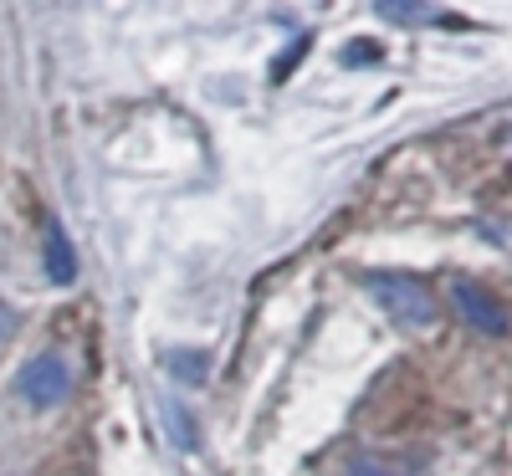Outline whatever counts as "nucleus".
Returning a JSON list of instances; mask_svg holds the SVG:
<instances>
[{"label": "nucleus", "mask_w": 512, "mask_h": 476, "mask_svg": "<svg viewBox=\"0 0 512 476\" xmlns=\"http://www.w3.org/2000/svg\"><path fill=\"white\" fill-rule=\"evenodd\" d=\"M349 476H390V466L374 461V456H359V461L349 466Z\"/></svg>", "instance_id": "6e6552de"}, {"label": "nucleus", "mask_w": 512, "mask_h": 476, "mask_svg": "<svg viewBox=\"0 0 512 476\" xmlns=\"http://www.w3.org/2000/svg\"><path fill=\"white\" fill-rule=\"evenodd\" d=\"M364 292H369L395 323H405V328L436 323V297H431V287H425L420 277H410V272H369V277H364Z\"/></svg>", "instance_id": "f257e3e1"}, {"label": "nucleus", "mask_w": 512, "mask_h": 476, "mask_svg": "<svg viewBox=\"0 0 512 476\" xmlns=\"http://www.w3.org/2000/svg\"><path fill=\"white\" fill-rule=\"evenodd\" d=\"M379 47H349V62H374Z\"/></svg>", "instance_id": "1a4fd4ad"}, {"label": "nucleus", "mask_w": 512, "mask_h": 476, "mask_svg": "<svg viewBox=\"0 0 512 476\" xmlns=\"http://www.w3.org/2000/svg\"><path fill=\"white\" fill-rule=\"evenodd\" d=\"M6 338H11V313L0 308V343H6Z\"/></svg>", "instance_id": "9d476101"}, {"label": "nucleus", "mask_w": 512, "mask_h": 476, "mask_svg": "<svg viewBox=\"0 0 512 476\" xmlns=\"http://www.w3.org/2000/svg\"><path fill=\"white\" fill-rule=\"evenodd\" d=\"M451 302H456L461 318L472 323L477 333H492V338H502V333H507V313H502V302H492V292H482L477 282H451Z\"/></svg>", "instance_id": "7ed1b4c3"}, {"label": "nucleus", "mask_w": 512, "mask_h": 476, "mask_svg": "<svg viewBox=\"0 0 512 476\" xmlns=\"http://www.w3.org/2000/svg\"><path fill=\"white\" fill-rule=\"evenodd\" d=\"M164 369L180 384H205L210 379V359L200 349H164Z\"/></svg>", "instance_id": "39448f33"}, {"label": "nucleus", "mask_w": 512, "mask_h": 476, "mask_svg": "<svg viewBox=\"0 0 512 476\" xmlns=\"http://www.w3.org/2000/svg\"><path fill=\"white\" fill-rule=\"evenodd\" d=\"M16 389H21V395H26L36 410L62 405V400H67V389H72V369H67V359H62V354H36V359L21 369Z\"/></svg>", "instance_id": "f03ea898"}, {"label": "nucleus", "mask_w": 512, "mask_h": 476, "mask_svg": "<svg viewBox=\"0 0 512 476\" xmlns=\"http://www.w3.org/2000/svg\"><path fill=\"white\" fill-rule=\"evenodd\" d=\"M41 267H47V282H52V287L77 282V251H72V241H67V231H62L57 215L47 221V241H41Z\"/></svg>", "instance_id": "20e7f679"}, {"label": "nucleus", "mask_w": 512, "mask_h": 476, "mask_svg": "<svg viewBox=\"0 0 512 476\" xmlns=\"http://www.w3.org/2000/svg\"><path fill=\"white\" fill-rule=\"evenodd\" d=\"M164 425H169V436H175V446H180V451H200V425H195L190 405L164 400Z\"/></svg>", "instance_id": "423d86ee"}, {"label": "nucleus", "mask_w": 512, "mask_h": 476, "mask_svg": "<svg viewBox=\"0 0 512 476\" xmlns=\"http://www.w3.org/2000/svg\"><path fill=\"white\" fill-rule=\"evenodd\" d=\"M379 16H390V21H431L425 6H379Z\"/></svg>", "instance_id": "0eeeda50"}]
</instances>
